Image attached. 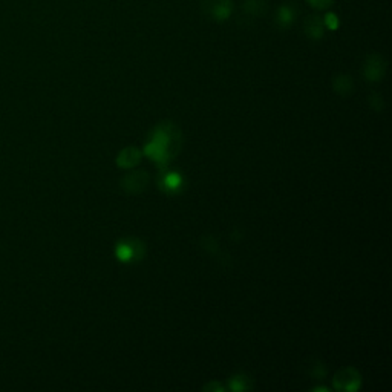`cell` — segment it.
I'll return each mask as SVG.
<instances>
[{
  "instance_id": "obj_2",
  "label": "cell",
  "mask_w": 392,
  "mask_h": 392,
  "mask_svg": "<svg viewBox=\"0 0 392 392\" xmlns=\"http://www.w3.org/2000/svg\"><path fill=\"white\" fill-rule=\"evenodd\" d=\"M201 11L213 22H226L233 13L232 0H201Z\"/></svg>"
},
{
  "instance_id": "obj_11",
  "label": "cell",
  "mask_w": 392,
  "mask_h": 392,
  "mask_svg": "<svg viewBox=\"0 0 392 392\" xmlns=\"http://www.w3.org/2000/svg\"><path fill=\"white\" fill-rule=\"evenodd\" d=\"M242 10L253 17H259L267 11V2L265 0H245Z\"/></svg>"
},
{
  "instance_id": "obj_1",
  "label": "cell",
  "mask_w": 392,
  "mask_h": 392,
  "mask_svg": "<svg viewBox=\"0 0 392 392\" xmlns=\"http://www.w3.org/2000/svg\"><path fill=\"white\" fill-rule=\"evenodd\" d=\"M181 148V132L172 123H163L152 132L150 143L146 146V155L161 167H166Z\"/></svg>"
},
{
  "instance_id": "obj_16",
  "label": "cell",
  "mask_w": 392,
  "mask_h": 392,
  "mask_svg": "<svg viewBox=\"0 0 392 392\" xmlns=\"http://www.w3.org/2000/svg\"><path fill=\"white\" fill-rule=\"evenodd\" d=\"M324 23H325V26L331 28V29H336L337 25H339V22H337V17L334 14H328L327 19L324 20Z\"/></svg>"
},
{
  "instance_id": "obj_14",
  "label": "cell",
  "mask_w": 392,
  "mask_h": 392,
  "mask_svg": "<svg viewBox=\"0 0 392 392\" xmlns=\"http://www.w3.org/2000/svg\"><path fill=\"white\" fill-rule=\"evenodd\" d=\"M370 104L373 106V109L377 112H382L383 109H385V104H383V100H382L380 94H371Z\"/></svg>"
},
{
  "instance_id": "obj_8",
  "label": "cell",
  "mask_w": 392,
  "mask_h": 392,
  "mask_svg": "<svg viewBox=\"0 0 392 392\" xmlns=\"http://www.w3.org/2000/svg\"><path fill=\"white\" fill-rule=\"evenodd\" d=\"M297 17V10L291 5H282L276 11V23L279 28H290Z\"/></svg>"
},
{
  "instance_id": "obj_4",
  "label": "cell",
  "mask_w": 392,
  "mask_h": 392,
  "mask_svg": "<svg viewBox=\"0 0 392 392\" xmlns=\"http://www.w3.org/2000/svg\"><path fill=\"white\" fill-rule=\"evenodd\" d=\"M386 74V61L380 54H371L365 60L363 65V75L370 81H380Z\"/></svg>"
},
{
  "instance_id": "obj_6",
  "label": "cell",
  "mask_w": 392,
  "mask_h": 392,
  "mask_svg": "<svg viewBox=\"0 0 392 392\" xmlns=\"http://www.w3.org/2000/svg\"><path fill=\"white\" fill-rule=\"evenodd\" d=\"M144 255V245L140 241H129L117 245V256L118 259L125 260H132V259H141Z\"/></svg>"
},
{
  "instance_id": "obj_17",
  "label": "cell",
  "mask_w": 392,
  "mask_h": 392,
  "mask_svg": "<svg viewBox=\"0 0 392 392\" xmlns=\"http://www.w3.org/2000/svg\"><path fill=\"white\" fill-rule=\"evenodd\" d=\"M203 389L204 391H218V392H221V391H224V386H222L221 383H218V382H212V383H209V385H205Z\"/></svg>"
},
{
  "instance_id": "obj_15",
  "label": "cell",
  "mask_w": 392,
  "mask_h": 392,
  "mask_svg": "<svg viewBox=\"0 0 392 392\" xmlns=\"http://www.w3.org/2000/svg\"><path fill=\"white\" fill-rule=\"evenodd\" d=\"M310 5L317 8V10H327L328 6H331L334 0H308Z\"/></svg>"
},
{
  "instance_id": "obj_9",
  "label": "cell",
  "mask_w": 392,
  "mask_h": 392,
  "mask_svg": "<svg viewBox=\"0 0 392 392\" xmlns=\"http://www.w3.org/2000/svg\"><path fill=\"white\" fill-rule=\"evenodd\" d=\"M141 161V152L136 148H126L121 150L117 157V164L123 168H130Z\"/></svg>"
},
{
  "instance_id": "obj_10",
  "label": "cell",
  "mask_w": 392,
  "mask_h": 392,
  "mask_svg": "<svg viewBox=\"0 0 392 392\" xmlns=\"http://www.w3.org/2000/svg\"><path fill=\"white\" fill-rule=\"evenodd\" d=\"M333 89L340 97H348L354 91V83L348 74H339L333 79Z\"/></svg>"
},
{
  "instance_id": "obj_12",
  "label": "cell",
  "mask_w": 392,
  "mask_h": 392,
  "mask_svg": "<svg viewBox=\"0 0 392 392\" xmlns=\"http://www.w3.org/2000/svg\"><path fill=\"white\" fill-rule=\"evenodd\" d=\"M253 388L251 380L247 377V375H235V377L230 379V389L233 391H249Z\"/></svg>"
},
{
  "instance_id": "obj_13",
  "label": "cell",
  "mask_w": 392,
  "mask_h": 392,
  "mask_svg": "<svg viewBox=\"0 0 392 392\" xmlns=\"http://www.w3.org/2000/svg\"><path fill=\"white\" fill-rule=\"evenodd\" d=\"M181 184H182L181 176L176 175V173H168V175L164 176V180H163L164 189L171 190V191H175L176 189H180Z\"/></svg>"
},
{
  "instance_id": "obj_5",
  "label": "cell",
  "mask_w": 392,
  "mask_h": 392,
  "mask_svg": "<svg viewBox=\"0 0 392 392\" xmlns=\"http://www.w3.org/2000/svg\"><path fill=\"white\" fill-rule=\"evenodd\" d=\"M149 175L144 171H135L127 173L121 181V186L127 194H141L149 186Z\"/></svg>"
},
{
  "instance_id": "obj_3",
  "label": "cell",
  "mask_w": 392,
  "mask_h": 392,
  "mask_svg": "<svg viewBox=\"0 0 392 392\" xmlns=\"http://www.w3.org/2000/svg\"><path fill=\"white\" fill-rule=\"evenodd\" d=\"M334 388L337 391H345V392H354L360 388V383H362V377H360V374L354 368H343V370L337 371L334 379Z\"/></svg>"
},
{
  "instance_id": "obj_7",
  "label": "cell",
  "mask_w": 392,
  "mask_h": 392,
  "mask_svg": "<svg viewBox=\"0 0 392 392\" xmlns=\"http://www.w3.org/2000/svg\"><path fill=\"white\" fill-rule=\"evenodd\" d=\"M325 28H327L325 23L319 15H310V17H306L304 23L305 34L313 38V40H320L325 34Z\"/></svg>"
}]
</instances>
